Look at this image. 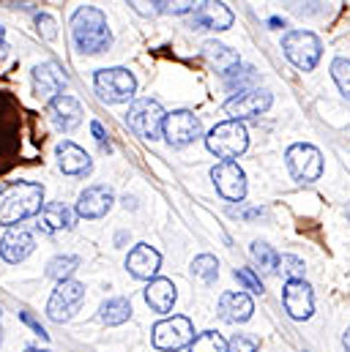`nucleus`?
Listing matches in <instances>:
<instances>
[{"mask_svg": "<svg viewBox=\"0 0 350 352\" xmlns=\"http://www.w3.org/2000/svg\"><path fill=\"white\" fill-rule=\"evenodd\" d=\"M72 38H74L77 50L85 52V55L107 52L110 44H112L107 16L96 6H80L72 16Z\"/></svg>", "mask_w": 350, "mask_h": 352, "instance_id": "nucleus-1", "label": "nucleus"}, {"mask_svg": "<svg viewBox=\"0 0 350 352\" xmlns=\"http://www.w3.org/2000/svg\"><path fill=\"white\" fill-rule=\"evenodd\" d=\"M44 188L33 180L11 183L0 191V224H17L22 219L36 216L44 205Z\"/></svg>", "mask_w": 350, "mask_h": 352, "instance_id": "nucleus-2", "label": "nucleus"}, {"mask_svg": "<svg viewBox=\"0 0 350 352\" xmlns=\"http://www.w3.org/2000/svg\"><path fill=\"white\" fill-rule=\"evenodd\" d=\"M205 145H208V151L214 156H219L225 162H233V159H238L249 148V134H247L244 123L225 120V123L211 129V134L205 137Z\"/></svg>", "mask_w": 350, "mask_h": 352, "instance_id": "nucleus-3", "label": "nucleus"}, {"mask_svg": "<svg viewBox=\"0 0 350 352\" xmlns=\"http://www.w3.org/2000/svg\"><path fill=\"white\" fill-rule=\"evenodd\" d=\"M282 50H285L287 60L301 72H312L318 66V60H320V52H323L320 38L312 30H290V33H285Z\"/></svg>", "mask_w": 350, "mask_h": 352, "instance_id": "nucleus-4", "label": "nucleus"}, {"mask_svg": "<svg viewBox=\"0 0 350 352\" xmlns=\"http://www.w3.org/2000/svg\"><path fill=\"white\" fill-rule=\"evenodd\" d=\"M93 88H96L101 101H107V104H123V101H129L134 96L137 80H134V74L129 69H121V66L118 69H101L93 77Z\"/></svg>", "mask_w": 350, "mask_h": 352, "instance_id": "nucleus-5", "label": "nucleus"}, {"mask_svg": "<svg viewBox=\"0 0 350 352\" xmlns=\"http://www.w3.org/2000/svg\"><path fill=\"white\" fill-rule=\"evenodd\" d=\"M126 123L129 129L143 137V140H156L162 134V123H165V109L159 101L154 98H137L129 112H126Z\"/></svg>", "mask_w": 350, "mask_h": 352, "instance_id": "nucleus-6", "label": "nucleus"}, {"mask_svg": "<svg viewBox=\"0 0 350 352\" xmlns=\"http://www.w3.org/2000/svg\"><path fill=\"white\" fill-rule=\"evenodd\" d=\"M285 162H287L290 175L301 183H312L323 175V156L315 145H307V142L290 145L285 153Z\"/></svg>", "mask_w": 350, "mask_h": 352, "instance_id": "nucleus-7", "label": "nucleus"}, {"mask_svg": "<svg viewBox=\"0 0 350 352\" xmlns=\"http://www.w3.org/2000/svg\"><path fill=\"white\" fill-rule=\"evenodd\" d=\"M83 298H85V284H80V281H74V278L61 281V284L55 287L50 303H47V314H50V320H55V322H66V320H72L74 311L80 309Z\"/></svg>", "mask_w": 350, "mask_h": 352, "instance_id": "nucleus-8", "label": "nucleus"}, {"mask_svg": "<svg viewBox=\"0 0 350 352\" xmlns=\"http://www.w3.org/2000/svg\"><path fill=\"white\" fill-rule=\"evenodd\" d=\"M194 342V328L186 317H167L154 328V347L165 352H175Z\"/></svg>", "mask_w": 350, "mask_h": 352, "instance_id": "nucleus-9", "label": "nucleus"}, {"mask_svg": "<svg viewBox=\"0 0 350 352\" xmlns=\"http://www.w3.org/2000/svg\"><path fill=\"white\" fill-rule=\"evenodd\" d=\"M162 134L173 148H183L203 134V126H200V118H194L189 109H178L173 115H165Z\"/></svg>", "mask_w": 350, "mask_h": 352, "instance_id": "nucleus-10", "label": "nucleus"}, {"mask_svg": "<svg viewBox=\"0 0 350 352\" xmlns=\"http://www.w3.org/2000/svg\"><path fill=\"white\" fill-rule=\"evenodd\" d=\"M211 180L216 183V191L230 199V202H241L247 197V175L236 162H222L211 170Z\"/></svg>", "mask_w": 350, "mask_h": 352, "instance_id": "nucleus-11", "label": "nucleus"}, {"mask_svg": "<svg viewBox=\"0 0 350 352\" xmlns=\"http://www.w3.org/2000/svg\"><path fill=\"white\" fill-rule=\"evenodd\" d=\"M282 303H285V311L293 320H309L312 317V309H315L312 287L307 281H287L285 284V292H282Z\"/></svg>", "mask_w": 350, "mask_h": 352, "instance_id": "nucleus-12", "label": "nucleus"}, {"mask_svg": "<svg viewBox=\"0 0 350 352\" xmlns=\"http://www.w3.org/2000/svg\"><path fill=\"white\" fill-rule=\"evenodd\" d=\"M268 107H271V93L260 88H252V90H244L236 98H230L225 104V112L233 115V120L241 123V118H255V115L265 112Z\"/></svg>", "mask_w": 350, "mask_h": 352, "instance_id": "nucleus-13", "label": "nucleus"}, {"mask_svg": "<svg viewBox=\"0 0 350 352\" xmlns=\"http://www.w3.org/2000/svg\"><path fill=\"white\" fill-rule=\"evenodd\" d=\"M66 88V74L58 63H41L33 69V93L41 98V101H52L58 98V93Z\"/></svg>", "mask_w": 350, "mask_h": 352, "instance_id": "nucleus-14", "label": "nucleus"}, {"mask_svg": "<svg viewBox=\"0 0 350 352\" xmlns=\"http://www.w3.org/2000/svg\"><path fill=\"white\" fill-rule=\"evenodd\" d=\"M47 112H50V120L55 123V129H61V131H72V129H77L80 120H83V107H80V101L72 98V96H58V98H52L50 107H47Z\"/></svg>", "mask_w": 350, "mask_h": 352, "instance_id": "nucleus-15", "label": "nucleus"}, {"mask_svg": "<svg viewBox=\"0 0 350 352\" xmlns=\"http://www.w3.org/2000/svg\"><path fill=\"white\" fill-rule=\"evenodd\" d=\"M115 197H112V188L110 186H90L80 194V202H77V213L83 219H101L110 208H112Z\"/></svg>", "mask_w": 350, "mask_h": 352, "instance_id": "nucleus-16", "label": "nucleus"}, {"mask_svg": "<svg viewBox=\"0 0 350 352\" xmlns=\"http://www.w3.org/2000/svg\"><path fill=\"white\" fill-rule=\"evenodd\" d=\"M159 265H162V254H159L154 246H148V243L134 246V249L129 252V257H126V267H129V273H132L134 278H148V281H151V278L156 276Z\"/></svg>", "mask_w": 350, "mask_h": 352, "instance_id": "nucleus-17", "label": "nucleus"}, {"mask_svg": "<svg viewBox=\"0 0 350 352\" xmlns=\"http://www.w3.org/2000/svg\"><path fill=\"white\" fill-rule=\"evenodd\" d=\"M33 249H36V241H33V235L28 230H8L3 235V241H0V257L11 265L30 257Z\"/></svg>", "mask_w": 350, "mask_h": 352, "instance_id": "nucleus-18", "label": "nucleus"}, {"mask_svg": "<svg viewBox=\"0 0 350 352\" xmlns=\"http://www.w3.org/2000/svg\"><path fill=\"white\" fill-rule=\"evenodd\" d=\"M252 311H255V303L247 292H225L219 298V317L225 322H233V325L247 322L252 317Z\"/></svg>", "mask_w": 350, "mask_h": 352, "instance_id": "nucleus-19", "label": "nucleus"}, {"mask_svg": "<svg viewBox=\"0 0 350 352\" xmlns=\"http://www.w3.org/2000/svg\"><path fill=\"white\" fill-rule=\"evenodd\" d=\"M194 25L211 28V30H227L233 25V11L227 3H197L194 6Z\"/></svg>", "mask_w": 350, "mask_h": 352, "instance_id": "nucleus-20", "label": "nucleus"}, {"mask_svg": "<svg viewBox=\"0 0 350 352\" xmlns=\"http://www.w3.org/2000/svg\"><path fill=\"white\" fill-rule=\"evenodd\" d=\"M175 298H178V292H175V284L170 278H151V284L145 287V303L154 311L167 314L175 306Z\"/></svg>", "mask_w": 350, "mask_h": 352, "instance_id": "nucleus-21", "label": "nucleus"}, {"mask_svg": "<svg viewBox=\"0 0 350 352\" xmlns=\"http://www.w3.org/2000/svg\"><path fill=\"white\" fill-rule=\"evenodd\" d=\"M203 55L208 58V63H211L222 77H227L230 72H236V69L241 66L238 52H233L230 47H225V44H219V41H205V44H203Z\"/></svg>", "mask_w": 350, "mask_h": 352, "instance_id": "nucleus-22", "label": "nucleus"}, {"mask_svg": "<svg viewBox=\"0 0 350 352\" xmlns=\"http://www.w3.org/2000/svg\"><path fill=\"white\" fill-rule=\"evenodd\" d=\"M58 162H61V170L66 175H85L90 170V156L80 145H74L69 140L58 145Z\"/></svg>", "mask_w": 350, "mask_h": 352, "instance_id": "nucleus-23", "label": "nucleus"}, {"mask_svg": "<svg viewBox=\"0 0 350 352\" xmlns=\"http://www.w3.org/2000/svg\"><path fill=\"white\" fill-rule=\"evenodd\" d=\"M74 224L72 210L63 202H50L39 210V227L44 232H58V230H69Z\"/></svg>", "mask_w": 350, "mask_h": 352, "instance_id": "nucleus-24", "label": "nucleus"}, {"mask_svg": "<svg viewBox=\"0 0 350 352\" xmlns=\"http://www.w3.org/2000/svg\"><path fill=\"white\" fill-rule=\"evenodd\" d=\"M99 317H101L104 325H121V322H126L132 317V303L126 298H110V300L101 303V314Z\"/></svg>", "mask_w": 350, "mask_h": 352, "instance_id": "nucleus-25", "label": "nucleus"}, {"mask_svg": "<svg viewBox=\"0 0 350 352\" xmlns=\"http://www.w3.org/2000/svg\"><path fill=\"white\" fill-rule=\"evenodd\" d=\"M192 276L200 278L203 284H214L216 276H219V263H216V257H211V254H200V257L192 263Z\"/></svg>", "mask_w": 350, "mask_h": 352, "instance_id": "nucleus-26", "label": "nucleus"}, {"mask_svg": "<svg viewBox=\"0 0 350 352\" xmlns=\"http://www.w3.org/2000/svg\"><path fill=\"white\" fill-rule=\"evenodd\" d=\"M77 267H80V260L72 257V254H66V257H55V260H50V265H47V276L55 278V281L61 284V281H66Z\"/></svg>", "mask_w": 350, "mask_h": 352, "instance_id": "nucleus-27", "label": "nucleus"}, {"mask_svg": "<svg viewBox=\"0 0 350 352\" xmlns=\"http://www.w3.org/2000/svg\"><path fill=\"white\" fill-rule=\"evenodd\" d=\"M258 82V72L252 69V66H238L236 72H230L227 77H225V85L230 90H241L244 93V88H249V85H255Z\"/></svg>", "mask_w": 350, "mask_h": 352, "instance_id": "nucleus-28", "label": "nucleus"}, {"mask_svg": "<svg viewBox=\"0 0 350 352\" xmlns=\"http://www.w3.org/2000/svg\"><path fill=\"white\" fill-rule=\"evenodd\" d=\"M189 352H227V342L216 333V331H205L192 342Z\"/></svg>", "mask_w": 350, "mask_h": 352, "instance_id": "nucleus-29", "label": "nucleus"}, {"mask_svg": "<svg viewBox=\"0 0 350 352\" xmlns=\"http://www.w3.org/2000/svg\"><path fill=\"white\" fill-rule=\"evenodd\" d=\"M276 267L282 270V276H287V281H304V273H307L304 260H298L293 254H282L276 260Z\"/></svg>", "mask_w": 350, "mask_h": 352, "instance_id": "nucleus-30", "label": "nucleus"}, {"mask_svg": "<svg viewBox=\"0 0 350 352\" xmlns=\"http://www.w3.org/2000/svg\"><path fill=\"white\" fill-rule=\"evenodd\" d=\"M331 77H334L337 88L350 98V60L348 58H337V60L331 63Z\"/></svg>", "mask_w": 350, "mask_h": 352, "instance_id": "nucleus-31", "label": "nucleus"}, {"mask_svg": "<svg viewBox=\"0 0 350 352\" xmlns=\"http://www.w3.org/2000/svg\"><path fill=\"white\" fill-rule=\"evenodd\" d=\"M252 257L260 263V267L265 270H276V260H279V254L268 246V243H262V241H255L252 243Z\"/></svg>", "mask_w": 350, "mask_h": 352, "instance_id": "nucleus-32", "label": "nucleus"}, {"mask_svg": "<svg viewBox=\"0 0 350 352\" xmlns=\"http://www.w3.org/2000/svg\"><path fill=\"white\" fill-rule=\"evenodd\" d=\"M236 278H238V284H241L244 289H249V292H255V295H262V292H265V289H262V281L255 276L252 267H236Z\"/></svg>", "mask_w": 350, "mask_h": 352, "instance_id": "nucleus-33", "label": "nucleus"}, {"mask_svg": "<svg viewBox=\"0 0 350 352\" xmlns=\"http://www.w3.org/2000/svg\"><path fill=\"white\" fill-rule=\"evenodd\" d=\"M227 352H258V339H252L247 333H236L227 342Z\"/></svg>", "mask_w": 350, "mask_h": 352, "instance_id": "nucleus-34", "label": "nucleus"}, {"mask_svg": "<svg viewBox=\"0 0 350 352\" xmlns=\"http://www.w3.org/2000/svg\"><path fill=\"white\" fill-rule=\"evenodd\" d=\"M36 28H39V33H41V38L44 41H52L55 36H58V25H55V19L50 16V14H36Z\"/></svg>", "mask_w": 350, "mask_h": 352, "instance_id": "nucleus-35", "label": "nucleus"}, {"mask_svg": "<svg viewBox=\"0 0 350 352\" xmlns=\"http://www.w3.org/2000/svg\"><path fill=\"white\" fill-rule=\"evenodd\" d=\"M194 6L197 3H192V0H183V3H154V11L156 14H189V11H194Z\"/></svg>", "mask_w": 350, "mask_h": 352, "instance_id": "nucleus-36", "label": "nucleus"}, {"mask_svg": "<svg viewBox=\"0 0 350 352\" xmlns=\"http://www.w3.org/2000/svg\"><path fill=\"white\" fill-rule=\"evenodd\" d=\"M90 131H93V137L99 140V145L110 151V142H107V131H104V126H101L99 120H93V123H90Z\"/></svg>", "mask_w": 350, "mask_h": 352, "instance_id": "nucleus-37", "label": "nucleus"}, {"mask_svg": "<svg viewBox=\"0 0 350 352\" xmlns=\"http://www.w3.org/2000/svg\"><path fill=\"white\" fill-rule=\"evenodd\" d=\"M19 317H22V322H25V325H30V328H33V331H36V333H39L41 339H47V336H50V333H47L44 328H41V322H36V320H33V317H30L28 311H19Z\"/></svg>", "mask_w": 350, "mask_h": 352, "instance_id": "nucleus-38", "label": "nucleus"}, {"mask_svg": "<svg viewBox=\"0 0 350 352\" xmlns=\"http://www.w3.org/2000/svg\"><path fill=\"white\" fill-rule=\"evenodd\" d=\"M268 28H285V19H279V16H271V19H268Z\"/></svg>", "mask_w": 350, "mask_h": 352, "instance_id": "nucleus-39", "label": "nucleus"}, {"mask_svg": "<svg viewBox=\"0 0 350 352\" xmlns=\"http://www.w3.org/2000/svg\"><path fill=\"white\" fill-rule=\"evenodd\" d=\"M6 55V30L0 28V58Z\"/></svg>", "mask_w": 350, "mask_h": 352, "instance_id": "nucleus-40", "label": "nucleus"}, {"mask_svg": "<svg viewBox=\"0 0 350 352\" xmlns=\"http://www.w3.org/2000/svg\"><path fill=\"white\" fill-rule=\"evenodd\" d=\"M342 347H345V352H350V328L345 331V336H342Z\"/></svg>", "mask_w": 350, "mask_h": 352, "instance_id": "nucleus-41", "label": "nucleus"}, {"mask_svg": "<svg viewBox=\"0 0 350 352\" xmlns=\"http://www.w3.org/2000/svg\"><path fill=\"white\" fill-rule=\"evenodd\" d=\"M28 352H50V350H39V347H30Z\"/></svg>", "mask_w": 350, "mask_h": 352, "instance_id": "nucleus-42", "label": "nucleus"}, {"mask_svg": "<svg viewBox=\"0 0 350 352\" xmlns=\"http://www.w3.org/2000/svg\"><path fill=\"white\" fill-rule=\"evenodd\" d=\"M348 219H350V208H348Z\"/></svg>", "mask_w": 350, "mask_h": 352, "instance_id": "nucleus-43", "label": "nucleus"}, {"mask_svg": "<svg viewBox=\"0 0 350 352\" xmlns=\"http://www.w3.org/2000/svg\"><path fill=\"white\" fill-rule=\"evenodd\" d=\"M0 314H3V309H0Z\"/></svg>", "mask_w": 350, "mask_h": 352, "instance_id": "nucleus-44", "label": "nucleus"}]
</instances>
